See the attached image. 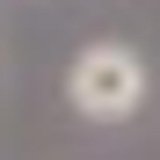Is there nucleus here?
I'll list each match as a JSON object with an SVG mask.
<instances>
[{
  "instance_id": "obj_1",
  "label": "nucleus",
  "mask_w": 160,
  "mask_h": 160,
  "mask_svg": "<svg viewBox=\"0 0 160 160\" xmlns=\"http://www.w3.org/2000/svg\"><path fill=\"white\" fill-rule=\"evenodd\" d=\"M138 95H146V73H138V58L117 51V44H95L88 58L73 66V102H80L88 117H131Z\"/></svg>"
}]
</instances>
